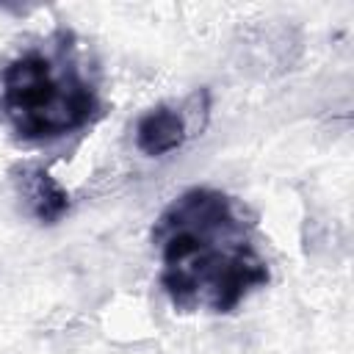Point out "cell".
Returning a JSON list of instances; mask_svg holds the SVG:
<instances>
[{
	"label": "cell",
	"mask_w": 354,
	"mask_h": 354,
	"mask_svg": "<svg viewBox=\"0 0 354 354\" xmlns=\"http://www.w3.org/2000/svg\"><path fill=\"white\" fill-rule=\"evenodd\" d=\"M254 216L216 188L180 194L155 221L160 285L183 313H232L268 282V263L252 243Z\"/></svg>",
	"instance_id": "1"
},
{
	"label": "cell",
	"mask_w": 354,
	"mask_h": 354,
	"mask_svg": "<svg viewBox=\"0 0 354 354\" xmlns=\"http://www.w3.org/2000/svg\"><path fill=\"white\" fill-rule=\"evenodd\" d=\"M0 102L22 141L61 138L100 113L97 91L77 66L41 50H28L3 66Z\"/></svg>",
	"instance_id": "2"
},
{
	"label": "cell",
	"mask_w": 354,
	"mask_h": 354,
	"mask_svg": "<svg viewBox=\"0 0 354 354\" xmlns=\"http://www.w3.org/2000/svg\"><path fill=\"white\" fill-rule=\"evenodd\" d=\"M185 138H188V122L183 111H174L169 105H158L136 122V147L149 158H160L180 149Z\"/></svg>",
	"instance_id": "3"
},
{
	"label": "cell",
	"mask_w": 354,
	"mask_h": 354,
	"mask_svg": "<svg viewBox=\"0 0 354 354\" xmlns=\"http://www.w3.org/2000/svg\"><path fill=\"white\" fill-rule=\"evenodd\" d=\"M22 194L28 196L30 213L41 224H55L69 210V191L44 169L22 171Z\"/></svg>",
	"instance_id": "4"
}]
</instances>
